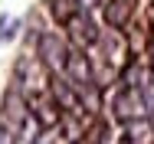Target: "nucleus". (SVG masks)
<instances>
[{
  "label": "nucleus",
  "mask_w": 154,
  "mask_h": 144,
  "mask_svg": "<svg viewBox=\"0 0 154 144\" xmlns=\"http://www.w3.org/2000/svg\"><path fill=\"white\" fill-rule=\"evenodd\" d=\"M105 131H108V128H105L102 121H95L92 128H85V138H82V141L85 144H105Z\"/></svg>",
  "instance_id": "9b49d317"
},
{
  "label": "nucleus",
  "mask_w": 154,
  "mask_h": 144,
  "mask_svg": "<svg viewBox=\"0 0 154 144\" xmlns=\"http://www.w3.org/2000/svg\"><path fill=\"white\" fill-rule=\"evenodd\" d=\"M112 115L118 124H128V121H138V118H148L151 115V98L144 88H128L122 85L112 98Z\"/></svg>",
  "instance_id": "f257e3e1"
},
{
  "label": "nucleus",
  "mask_w": 154,
  "mask_h": 144,
  "mask_svg": "<svg viewBox=\"0 0 154 144\" xmlns=\"http://www.w3.org/2000/svg\"><path fill=\"white\" fill-rule=\"evenodd\" d=\"M66 79H69L72 85H89V82H98L95 66H92V59L85 56V49H75V46H72V56H69V66H66Z\"/></svg>",
  "instance_id": "0eeeda50"
},
{
  "label": "nucleus",
  "mask_w": 154,
  "mask_h": 144,
  "mask_svg": "<svg viewBox=\"0 0 154 144\" xmlns=\"http://www.w3.org/2000/svg\"><path fill=\"white\" fill-rule=\"evenodd\" d=\"M36 56L53 75H66V66H69V56H72V43L66 36H59V33H39Z\"/></svg>",
  "instance_id": "f03ea898"
},
{
  "label": "nucleus",
  "mask_w": 154,
  "mask_h": 144,
  "mask_svg": "<svg viewBox=\"0 0 154 144\" xmlns=\"http://www.w3.org/2000/svg\"><path fill=\"white\" fill-rule=\"evenodd\" d=\"M26 105H30L33 121H36L43 131L62 124V108L56 105V98L49 95V85H46V92H33V95H26Z\"/></svg>",
  "instance_id": "39448f33"
},
{
  "label": "nucleus",
  "mask_w": 154,
  "mask_h": 144,
  "mask_svg": "<svg viewBox=\"0 0 154 144\" xmlns=\"http://www.w3.org/2000/svg\"><path fill=\"white\" fill-rule=\"evenodd\" d=\"M79 10H85V0H49V13L59 20L62 26H66Z\"/></svg>",
  "instance_id": "1a4fd4ad"
},
{
  "label": "nucleus",
  "mask_w": 154,
  "mask_h": 144,
  "mask_svg": "<svg viewBox=\"0 0 154 144\" xmlns=\"http://www.w3.org/2000/svg\"><path fill=\"white\" fill-rule=\"evenodd\" d=\"M66 36H69V43H72L75 49H92V46H98L102 29H98V23H95V17L89 10H79V13L66 23Z\"/></svg>",
  "instance_id": "20e7f679"
},
{
  "label": "nucleus",
  "mask_w": 154,
  "mask_h": 144,
  "mask_svg": "<svg viewBox=\"0 0 154 144\" xmlns=\"http://www.w3.org/2000/svg\"><path fill=\"white\" fill-rule=\"evenodd\" d=\"M36 144H43V141H36Z\"/></svg>",
  "instance_id": "2eb2a0df"
},
{
  "label": "nucleus",
  "mask_w": 154,
  "mask_h": 144,
  "mask_svg": "<svg viewBox=\"0 0 154 144\" xmlns=\"http://www.w3.org/2000/svg\"><path fill=\"white\" fill-rule=\"evenodd\" d=\"M17 124L13 121H7V118H0V144H17Z\"/></svg>",
  "instance_id": "f8f14e48"
},
{
  "label": "nucleus",
  "mask_w": 154,
  "mask_h": 144,
  "mask_svg": "<svg viewBox=\"0 0 154 144\" xmlns=\"http://www.w3.org/2000/svg\"><path fill=\"white\" fill-rule=\"evenodd\" d=\"M148 56H151V88H154V33L148 39Z\"/></svg>",
  "instance_id": "ddd939ff"
},
{
  "label": "nucleus",
  "mask_w": 154,
  "mask_h": 144,
  "mask_svg": "<svg viewBox=\"0 0 154 144\" xmlns=\"http://www.w3.org/2000/svg\"><path fill=\"white\" fill-rule=\"evenodd\" d=\"M102 17L108 29H125L134 17V0H105L102 3Z\"/></svg>",
  "instance_id": "6e6552de"
},
{
  "label": "nucleus",
  "mask_w": 154,
  "mask_h": 144,
  "mask_svg": "<svg viewBox=\"0 0 154 144\" xmlns=\"http://www.w3.org/2000/svg\"><path fill=\"white\" fill-rule=\"evenodd\" d=\"M148 118H151V124H154V108H151V115H148Z\"/></svg>",
  "instance_id": "4468645a"
},
{
  "label": "nucleus",
  "mask_w": 154,
  "mask_h": 144,
  "mask_svg": "<svg viewBox=\"0 0 154 144\" xmlns=\"http://www.w3.org/2000/svg\"><path fill=\"white\" fill-rule=\"evenodd\" d=\"M17 29H20V20H13V17H3V13H0V46H3L7 39H13V36H17Z\"/></svg>",
  "instance_id": "9d476101"
},
{
  "label": "nucleus",
  "mask_w": 154,
  "mask_h": 144,
  "mask_svg": "<svg viewBox=\"0 0 154 144\" xmlns=\"http://www.w3.org/2000/svg\"><path fill=\"white\" fill-rule=\"evenodd\" d=\"M49 95L56 98V105L62 108V115H72V118H85L89 115L82 95L75 92V85H72L66 75H49Z\"/></svg>",
  "instance_id": "7ed1b4c3"
},
{
  "label": "nucleus",
  "mask_w": 154,
  "mask_h": 144,
  "mask_svg": "<svg viewBox=\"0 0 154 144\" xmlns=\"http://www.w3.org/2000/svg\"><path fill=\"white\" fill-rule=\"evenodd\" d=\"M98 49H102V59L108 62V69H118L128 62V43H125L122 29H105L98 36Z\"/></svg>",
  "instance_id": "423d86ee"
}]
</instances>
